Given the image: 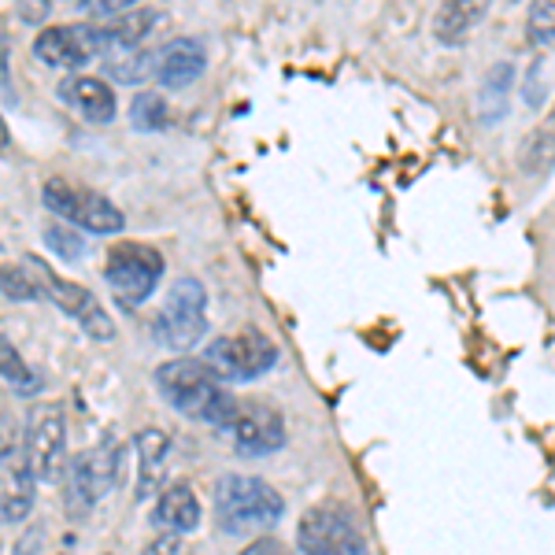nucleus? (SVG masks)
I'll list each match as a JSON object with an SVG mask.
<instances>
[{"mask_svg":"<svg viewBox=\"0 0 555 555\" xmlns=\"http://www.w3.org/2000/svg\"><path fill=\"white\" fill-rule=\"evenodd\" d=\"M156 389L175 411H182L193 423H208L215 429H227L234 423L237 400L222 389V382L193 356L182 360H167L156 366Z\"/></svg>","mask_w":555,"mask_h":555,"instance_id":"obj_1","label":"nucleus"},{"mask_svg":"<svg viewBox=\"0 0 555 555\" xmlns=\"http://www.w3.org/2000/svg\"><path fill=\"white\" fill-rule=\"evenodd\" d=\"M285 500L274 486L248 474H222L215 486V522L227 537H256L278 526Z\"/></svg>","mask_w":555,"mask_h":555,"instance_id":"obj_2","label":"nucleus"},{"mask_svg":"<svg viewBox=\"0 0 555 555\" xmlns=\"http://www.w3.org/2000/svg\"><path fill=\"white\" fill-rule=\"evenodd\" d=\"M122 460H127V444L112 434H107L101 444H93V449H86L82 455L70 460L67 478H64L70 518L89 515L107 492L115 489V481H119V474H122Z\"/></svg>","mask_w":555,"mask_h":555,"instance_id":"obj_3","label":"nucleus"},{"mask_svg":"<svg viewBox=\"0 0 555 555\" xmlns=\"http://www.w3.org/2000/svg\"><path fill=\"white\" fill-rule=\"evenodd\" d=\"M23 460L44 486H60L67 478V418L56 400L30 408L23 429Z\"/></svg>","mask_w":555,"mask_h":555,"instance_id":"obj_4","label":"nucleus"},{"mask_svg":"<svg viewBox=\"0 0 555 555\" xmlns=\"http://www.w3.org/2000/svg\"><path fill=\"white\" fill-rule=\"evenodd\" d=\"M201 363L208 366L219 382H253L278 363V345L263 330L245 326V330H237V334L215 337L208 345V352L201 356Z\"/></svg>","mask_w":555,"mask_h":555,"instance_id":"obj_5","label":"nucleus"},{"mask_svg":"<svg viewBox=\"0 0 555 555\" xmlns=\"http://www.w3.org/2000/svg\"><path fill=\"white\" fill-rule=\"evenodd\" d=\"M104 278L122 308H141L164 278V256L145 241H119L107 248Z\"/></svg>","mask_w":555,"mask_h":555,"instance_id":"obj_6","label":"nucleus"},{"mask_svg":"<svg viewBox=\"0 0 555 555\" xmlns=\"http://www.w3.org/2000/svg\"><path fill=\"white\" fill-rule=\"evenodd\" d=\"M204 334H208V289L196 278H178L156 315V341L171 352H190Z\"/></svg>","mask_w":555,"mask_h":555,"instance_id":"obj_7","label":"nucleus"},{"mask_svg":"<svg viewBox=\"0 0 555 555\" xmlns=\"http://www.w3.org/2000/svg\"><path fill=\"white\" fill-rule=\"evenodd\" d=\"M297 555H371V548L345 504H315L297 526Z\"/></svg>","mask_w":555,"mask_h":555,"instance_id":"obj_8","label":"nucleus"},{"mask_svg":"<svg viewBox=\"0 0 555 555\" xmlns=\"http://www.w3.org/2000/svg\"><path fill=\"white\" fill-rule=\"evenodd\" d=\"M23 267L30 271L34 278H38V289H41V297H49L52 304H56L64 315H70L82 326V334L86 337H93V341H112L115 337V322L112 315L101 308V300L93 297V293L86 289V285H78V282H67V278H60L56 271H52L44 259L38 256H26L23 259Z\"/></svg>","mask_w":555,"mask_h":555,"instance_id":"obj_9","label":"nucleus"},{"mask_svg":"<svg viewBox=\"0 0 555 555\" xmlns=\"http://www.w3.org/2000/svg\"><path fill=\"white\" fill-rule=\"evenodd\" d=\"M41 201L52 215H60V219L78 230H89V234H119L127 227L122 211L104 193L75 185L67 178H49L41 190Z\"/></svg>","mask_w":555,"mask_h":555,"instance_id":"obj_10","label":"nucleus"},{"mask_svg":"<svg viewBox=\"0 0 555 555\" xmlns=\"http://www.w3.org/2000/svg\"><path fill=\"white\" fill-rule=\"evenodd\" d=\"M34 56L44 67L78 70L89 60L104 56V30L93 23H64V26H44L34 41Z\"/></svg>","mask_w":555,"mask_h":555,"instance_id":"obj_11","label":"nucleus"},{"mask_svg":"<svg viewBox=\"0 0 555 555\" xmlns=\"http://www.w3.org/2000/svg\"><path fill=\"white\" fill-rule=\"evenodd\" d=\"M234 452L241 455H274L285 449V423L271 404L237 400L234 423L227 426Z\"/></svg>","mask_w":555,"mask_h":555,"instance_id":"obj_12","label":"nucleus"},{"mask_svg":"<svg viewBox=\"0 0 555 555\" xmlns=\"http://www.w3.org/2000/svg\"><path fill=\"white\" fill-rule=\"evenodd\" d=\"M208 67V49H204L201 38H175L167 41L164 49L152 60V75L164 89H185L193 86L196 78Z\"/></svg>","mask_w":555,"mask_h":555,"instance_id":"obj_13","label":"nucleus"},{"mask_svg":"<svg viewBox=\"0 0 555 555\" xmlns=\"http://www.w3.org/2000/svg\"><path fill=\"white\" fill-rule=\"evenodd\" d=\"M34 474L20 452L0 460V522H23L34 507Z\"/></svg>","mask_w":555,"mask_h":555,"instance_id":"obj_14","label":"nucleus"},{"mask_svg":"<svg viewBox=\"0 0 555 555\" xmlns=\"http://www.w3.org/2000/svg\"><path fill=\"white\" fill-rule=\"evenodd\" d=\"M60 101L70 104L82 119L96 122V127L115 119V93L107 89L104 78H93V75L67 78V82H60Z\"/></svg>","mask_w":555,"mask_h":555,"instance_id":"obj_15","label":"nucleus"},{"mask_svg":"<svg viewBox=\"0 0 555 555\" xmlns=\"http://www.w3.org/2000/svg\"><path fill=\"white\" fill-rule=\"evenodd\" d=\"M152 522L164 533H190L201 526V500L190 489V481H171L159 492L156 507H152Z\"/></svg>","mask_w":555,"mask_h":555,"instance_id":"obj_16","label":"nucleus"},{"mask_svg":"<svg viewBox=\"0 0 555 555\" xmlns=\"http://www.w3.org/2000/svg\"><path fill=\"white\" fill-rule=\"evenodd\" d=\"M133 452H138V500H145L149 492L164 481L167 455H171V437L156 426L138 429V437H133Z\"/></svg>","mask_w":555,"mask_h":555,"instance_id":"obj_17","label":"nucleus"},{"mask_svg":"<svg viewBox=\"0 0 555 555\" xmlns=\"http://www.w3.org/2000/svg\"><path fill=\"white\" fill-rule=\"evenodd\" d=\"M518 164L526 175H548L555 167V104L518 145Z\"/></svg>","mask_w":555,"mask_h":555,"instance_id":"obj_18","label":"nucleus"},{"mask_svg":"<svg viewBox=\"0 0 555 555\" xmlns=\"http://www.w3.org/2000/svg\"><path fill=\"white\" fill-rule=\"evenodd\" d=\"M489 8L474 4V0H455V4H444L441 12L434 15V34L441 44H463L474 34V26L486 20Z\"/></svg>","mask_w":555,"mask_h":555,"instance_id":"obj_19","label":"nucleus"},{"mask_svg":"<svg viewBox=\"0 0 555 555\" xmlns=\"http://www.w3.org/2000/svg\"><path fill=\"white\" fill-rule=\"evenodd\" d=\"M512 82H515V67L512 64H496L486 75L478 101H474V112H478L481 127H496V122L507 115V93H512Z\"/></svg>","mask_w":555,"mask_h":555,"instance_id":"obj_20","label":"nucleus"},{"mask_svg":"<svg viewBox=\"0 0 555 555\" xmlns=\"http://www.w3.org/2000/svg\"><path fill=\"white\" fill-rule=\"evenodd\" d=\"M0 382H4L8 389L20 392V397H34V392L41 389L38 371H34V366L23 360V352L12 341H8L4 334H0Z\"/></svg>","mask_w":555,"mask_h":555,"instance_id":"obj_21","label":"nucleus"},{"mask_svg":"<svg viewBox=\"0 0 555 555\" xmlns=\"http://www.w3.org/2000/svg\"><path fill=\"white\" fill-rule=\"evenodd\" d=\"M152 52L145 49H127V52H104V70L119 82H141L152 70Z\"/></svg>","mask_w":555,"mask_h":555,"instance_id":"obj_22","label":"nucleus"},{"mask_svg":"<svg viewBox=\"0 0 555 555\" xmlns=\"http://www.w3.org/2000/svg\"><path fill=\"white\" fill-rule=\"evenodd\" d=\"M41 289H38V278H34L26 267L20 263H0V300L8 304H23V300H38Z\"/></svg>","mask_w":555,"mask_h":555,"instance_id":"obj_23","label":"nucleus"},{"mask_svg":"<svg viewBox=\"0 0 555 555\" xmlns=\"http://www.w3.org/2000/svg\"><path fill=\"white\" fill-rule=\"evenodd\" d=\"M130 122L138 130H164L167 127V101H164V93H156V89H145V93L133 96Z\"/></svg>","mask_w":555,"mask_h":555,"instance_id":"obj_24","label":"nucleus"},{"mask_svg":"<svg viewBox=\"0 0 555 555\" xmlns=\"http://www.w3.org/2000/svg\"><path fill=\"white\" fill-rule=\"evenodd\" d=\"M526 30H530V41H537V44L555 38V0H544V4L530 8V15H526Z\"/></svg>","mask_w":555,"mask_h":555,"instance_id":"obj_25","label":"nucleus"},{"mask_svg":"<svg viewBox=\"0 0 555 555\" xmlns=\"http://www.w3.org/2000/svg\"><path fill=\"white\" fill-rule=\"evenodd\" d=\"M15 452H20V426H15L8 400L0 397V460H8V455H15Z\"/></svg>","mask_w":555,"mask_h":555,"instance_id":"obj_26","label":"nucleus"},{"mask_svg":"<svg viewBox=\"0 0 555 555\" xmlns=\"http://www.w3.org/2000/svg\"><path fill=\"white\" fill-rule=\"evenodd\" d=\"M141 555H193V548L182 533H159L145 544V552Z\"/></svg>","mask_w":555,"mask_h":555,"instance_id":"obj_27","label":"nucleus"},{"mask_svg":"<svg viewBox=\"0 0 555 555\" xmlns=\"http://www.w3.org/2000/svg\"><path fill=\"white\" fill-rule=\"evenodd\" d=\"M44 237H49V245L56 248V253L64 256V259H78V256H82V241L70 234V230L56 227V222H52V227H44Z\"/></svg>","mask_w":555,"mask_h":555,"instance_id":"obj_28","label":"nucleus"},{"mask_svg":"<svg viewBox=\"0 0 555 555\" xmlns=\"http://www.w3.org/2000/svg\"><path fill=\"white\" fill-rule=\"evenodd\" d=\"M241 555H293V552L285 548L278 537H256L253 544H245V548H241Z\"/></svg>","mask_w":555,"mask_h":555,"instance_id":"obj_29","label":"nucleus"},{"mask_svg":"<svg viewBox=\"0 0 555 555\" xmlns=\"http://www.w3.org/2000/svg\"><path fill=\"white\" fill-rule=\"evenodd\" d=\"M8 152V122H4V115H0V156Z\"/></svg>","mask_w":555,"mask_h":555,"instance_id":"obj_30","label":"nucleus"}]
</instances>
